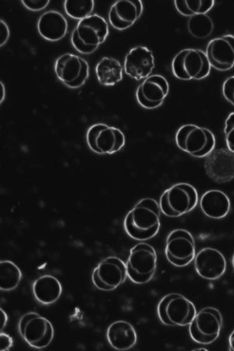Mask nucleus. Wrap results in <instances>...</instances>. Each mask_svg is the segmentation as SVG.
<instances>
[{"label": "nucleus", "mask_w": 234, "mask_h": 351, "mask_svg": "<svg viewBox=\"0 0 234 351\" xmlns=\"http://www.w3.org/2000/svg\"><path fill=\"white\" fill-rule=\"evenodd\" d=\"M187 29L193 37L205 40L213 34V21L207 14L192 16L187 21Z\"/></svg>", "instance_id": "27"}, {"label": "nucleus", "mask_w": 234, "mask_h": 351, "mask_svg": "<svg viewBox=\"0 0 234 351\" xmlns=\"http://www.w3.org/2000/svg\"><path fill=\"white\" fill-rule=\"evenodd\" d=\"M215 3V0H175L174 1L178 12L187 18L207 14L213 8Z\"/></svg>", "instance_id": "26"}, {"label": "nucleus", "mask_w": 234, "mask_h": 351, "mask_svg": "<svg viewBox=\"0 0 234 351\" xmlns=\"http://www.w3.org/2000/svg\"><path fill=\"white\" fill-rule=\"evenodd\" d=\"M8 322V316L3 308L0 309V330L3 331Z\"/></svg>", "instance_id": "34"}, {"label": "nucleus", "mask_w": 234, "mask_h": 351, "mask_svg": "<svg viewBox=\"0 0 234 351\" xmlns=\"http://www.w3.org/2000/svg\"><path fill=\"white\" fill-rule=\"evenodd\" d=\"M155 58L151 49L138 46L130 50L125 60V73L136 81L146 80L155 69Z\"/></svg>", "instance_id": "17"}, {"label": "nucleus", "mask_w": 234, "mask_h": 351, "mask_svg": "<svg viewBox=\"0 0 234 351\" xmlns=\"http://www.w3.org/2000/svg\"><path fill=\"white\" fill-rule=\"evenodd\" d=\"M169 92L170 85L166 77L153 75L144 80L137 88V101L144 109L154 110L161 107Z\"/></svg>", "instance_id": "14"}, {"label": "nucleus", "mask_w": 234, "mask_h": 351, "mask_svg": "<svg viewBox=\"0 0 234 351\" xmlns=\"http://www.w3.org/2000/svg\"><path fill=\"white\" fill-rule=\"evenodd\" d=\"M33 295L42 305H51L58 302L63 293L62 284L53 276L44 275L33 283Z\"/></svg>", "instance_id": "23"}, {"label": "nucleus", "mask_w": 234, "mask_h": 351, "mask_svg": "<svg viewBox=\"0 0 234 351\" xmlns=\"http://www.w3.org/2000/svg\"><path fill=\"white\" fill-rule=\"evenodd\" d=\"M222 91L227 101L234 106V76L228 77L224 82Z\"/></svg>", "instance_id": "30"}, {"label": "nucleus", "mask_w": 234, "mask_h": 351, "mask_svg": "<svg viewBox=\"0 0 234 351\" xmlns=\"http://www.w3.org/2000/svg\"><path fill=\"white\" fill-rule=\"evenodd\" d=\"M37 27L44 40L58 42L68 34V22L58 11L49 10L39 18Z\"/></svg>", "instance_id": "20"}, {"label": "nucleus", "mask_w": 234, "mask_h": 351, "mask_svg": "<svg viewBox=\"0 0 234 351\" xmlns=\"http://www.w3.org/2000/svg\"><path fill=\"white\" fill-rule=\"evenodd\" d=\"M175 138L177 147L194 158H206L216 147L214 134L209 129L196 125L181 126L177 130Z\"/></svg>", "instance_id": "4"}, {"label": "nucleus", "mask_w": 234, "mask_h": 351, "mask_svg": "<svg viewBox=\"0 0 234 351\" xmlns=\"http://www.w3.org/2000/svg\"><path fill=\"white\" fill-rule=\"evenodd\" d=\"M19 332L29 347L38 350L49 347L55 336L52 322L36 312H29L21 317Z\"/></svg>", "instance_id": "8"}, {"label": "nucleus", "mask_w": 234, "mask_h": 351, "mask_svg": "<svg viewBox=\"0 0 234 351\" xmlns=\"http://www.w3.org/2000/svg\"><path fill=\"white\" fill-rule=\"evenodd\" d=\"M94 8V0H66L64 3L66 14L75 20L87 19L92 15Z\"/></svg>", "instance_id": "28"}, {"label": "nucleus", "mask_w": 234, "mask_h": 351, "mask_svg": "<svg viewBox=\"0 0 234 351\" xmlns=\"http://www.w3.org/2000/svg\"><path fill=\"white\" fill-rule=\"evenodd\" d=\"M127 278L126 264L117 257L105 258L94 269L92 281L99 291H114L125 282Z\"/></svg>", "instance_id": "13"}, {"label": "nucleus", "mask_w": 234, "mask_h": 351, "mask_svg": "<svg viewBox=\"0 0 234 351\" xmlns=\"http://www.w3.org/2000/svg\"><path fill=\"white\" fill-rule=\"evenodd\" d=\"M161 213L159 204L155 199H141L125 217L126 233L135 241H149L159 232Z\"/></svg>", "instance_id": "1"}, {"label": "nucleus", "mask_w": 234, "mask_h": 351, "mask_svg": "<svg viewBox=\"0 0 234 351\" xmlns=\"http://www.w3.org/2000/svg\"><path fill=\"white\" fill-rule=\"evenodd\" d=\"M211 66L203 50L185 49L172 61V72L181 81L203 80L210 75Z\"/></svg>", "instance_id": "5"}, {"label": "nucleus", "mask_w": 234, "mask_h": 351, "mask_svg": "<svg viewBox=\"0 0 234 351\" xmlns=\"http://www.w3.org/2000/svg\"><path fill=\"white\" fill-rule=\"evenodd\" d=\"M10 36V29L7 23L1 19L0 21V47H3L7 44Z\"/></svg>", "instance_id": "32"}, {"label": "nucleus", "mask_w": 234, "mask_h": 351, "mask_svg": "<svg viewBox=\"0 0 234 351\" xmlns=\"http://www.w3.org/2000/svg\"><path fill=\"white\" fill-rule=\"evenodd\" d=\"M232 264H233V269H234V254L233 256Z\"/></svg>", "instance_id": "37"}, {"label": "nucleus", "mask_w": 234, "mask_h": 351, "mask_svg": "<svg viewBox=\"0 0 234 351\" xmlns=\"http://www.w3.org/2000/svg\"><path fill=\"white\" fill-rule=\"evenodd\" d=\"M111 347L116 350H128L135 346L138 335L135 327L124 320L116 321L109 326L107 333Z\"/></svg>", "instance_id": "22"}, {"label": "nucleus", "mask_w": 234, "mask_h": 351, "mask_svg": "<svg viewBox=\"0 0 234 351\" xmlns=\"http://www.w3.org/2000/svg\"><path fill=\"white\" fill-rule=\"evenodd\" d=\"M14 346V341L12 337L8 334L3 332L0 333V350L8 351Z\"/></svg>", "instance_id": "33"}, {"label": "nucleus", "mask_w": 234, "mask_h": 351, "mask_svg": "<svg viewBox=\"0 0 234 351\" xmlns=\"http://www.w3.org/2000/svg\"><path fill=\"white\" fill-rule=\"evenodd\" d=\"M49 3V0H22L21 1L25 8L34 12L46 9Z\"/></svg>", "instance_id": "31"}, {"label": "nucleus", "mask_w": 234, "mask_h": 351, "mask_svg": "<svg viewBox=\"0 0 234 351\" xmlns=\"http://www.w3.org/2000/svg\"><path fill=\"white\" fill-rule=\"evenodd\" d=\"M20 267L13 261L2 260L0 261V289L10 292L18 288L22 280Z\"/></svg>", "instance_id": "25"}, {"label": "nucleus", "mask_w": 234, "mask_h": 351, "mask_svg": "<svg viewBox=\"0 0 234 351\" xmlns=\"http://www.w3.org/2000/svg\"><path fill=\"white\" fill-rule=\"evenodd\" d=\"M124 68L119 60L113 58H103L96 65V73L100 84L114 86L122 80Z\"/></svg>", "instance_id": "24"}, {"label": "nucleus", "mask_w": 234, "mask_h": 351, "mask_svg": "<svg viewBox=\"0 0 234 351\" xmlns=\"http://www.w3.org/2000/svg\"><path fill=\"white\" fill-rule=\"evenodd\" d=\"M224 320L221 312L213 307L200 310L189 325V332L194 342L202 345L213 343L219 338Z\"/></svg>", "instance_id": "9"}, {"label": "nucleus", "mask_w": 234, "mask_h": 351, "mask_svg": "<svg viewBox=\"0 0 234 351\" xmlns=\"http://www.w3.org/2000/svg\"><path fill=\"white\" fill-rule=\"evenodd\" d=\"M89 149L100 155L114 154L125 147V133L118 128L103 123L94 124L89 128L86 134Z\"/></svg>", "instance_id": "10"}, {"label": "nucleus", "mask_w": 234, "mask_h": 351, "mask_svg": "<svg viewBox=\"0 0 234 351\" xmlns=\"http://www.w3.org/2000/svg\"><path fill=\"white\" fill-rule=\"evenodd\" d=\"M109 25L103 16L92 14L78 22L71 35L72 46L78 53L92 54L107 40Z\"/></svg>", "instance_id": "2"}, {"label": "nucleus", "mask_w": 234, "mask_h": 351, "mask_svg": "<svg viewBox=\"0 0 234 351\" xmlns=\"http://www.w3.org/2000/svg\"><path fill=\"white\" fill-rule=\"evenodd\" d=\"M229 345L230 350L234 351V330L231 332V336L229 337Z\"/></svg>", "instance_id": "35"}, {"label": "nucleus", "mask_w": 234, "mask_h": 351, "mask_svg": "<svg viewBox=\"0 0 234 351\" xmlns=\"http://www.w3.org/2000/svg\"><path fill=\"white\" fill-rule=\"evenodd\" d=\"M165 254L169 263L178 267L190 265L196 256V245L192 234L183 228L172 231L167 237Z\"/></svg>", "instance_id": "11"}, {"label": "nucleus", "mask_w": 234, "mask_h": 351, "mask_svg": "<svg viewBox=\"0 0 234 351\" xmlns=\"http://www.w3.org/2000/svg\"><path fill=\"white\" fill-rule=\"evenodd\" d=\"M54 71L58 80L66 87L80 88L89 77L87 61L73 53H64L55 60Z\"/></svg>", "instance_id": "12"}, {"label": "nucleus", "mask_w": 234, "mask_h": 351, "mask_svg": "<svg viewBox=\"0 0 234 351\" xmlns=\"http://www.w3.org/2000/svg\"><path fill=\"white\" fill-rule=\"evenodd\" d=\"M224 132L227 149L234 154V112L225 121Z\"/></svg>", "instance_id": "29"}, {"label": "nucleus", "mask_w": 234, "mask_h": 351, "mask_svg": "<svg viewBox=\"0 0 234 351\" xmlns=\"http://www.w3.org/2000/svg\"><path fill=\"white\" fill-rule=\"evenodd\" d=\"M211 68L220 71L231 70L234 66V36L226 35L213 38L205 51Z\"/></svg>", "instance_id": "18"}, {"label": "nucleus", "mask_w": 234, "mask_h": 351, "mask_svg": "<svg viewBox=\"0 0 234 351\" xmlns=\"http://www.w3.org/2000/svg\"><path fill=\"white\" fill-rule=\"evenodd\" d=\"M143 10L141 0H118L109 10V23L115 29L125 31L136 23Z\"/></svg>", "instance_id": "19"}, {"label": "nucleus", "mask_w": 234, "mask_h": 351, "mask_svg": "<svg viewBox=\"0 0 234 351\" xmlns=\"http://www.w3.org/2000/svg\"><path fill=\"white\" fill-rule=\"evenodd\" d=\"M198 204L197 189L187 182L177 183L167 189L159 199L161 214L168 218H179L188 214Z\"/></svg>", "instance_id": "3"}, {"label": "nucleus", "mask_w": 234, "mask_h": 351, "mask_svg": "<svg viewBox=\"0 0 234 351\" xmlns=\"http://www.w3.org/2000/svg\"><path fill=\"white\" fill-rule=\"evenodd\" d=\"M206 175L213 182L222 184L234 180V154L229 149H214L205 158Z\"/></svg>", "instance_id": "15"}, {"label": "nucleus", "mask_w": 234, "mask_h": 351, "mask_svg": "<svg viewBox=\"0 0 234 351\" xmlns=\"http://www.w3.org/2000/svg\"><path fill=\"white\" fill-rule=\"evenodd\" d=\"M194 269L200 278L215 281L225 274L226 260L219 250L205 247L195 256Z\"/></svg>", "instance_id": "16"}, {"label": "nucleus", "mask_w": 234, "mask_h": 351, "mask_svg": "<svg viewBox=\"0 0 234 351\" xmlns=\"http://www.w3.org/2000/svg\"><path fill=\"white\" fill-rule=\"evenodd\" d=\"M0 86H1V88H0V91H1V99H0V102L2 104L5 96V86L3 82H0Z\"/></svg>", "instance_id": "36"}, {"label": "nucleus", "mask_w": 234, "mask_h": 351, "mask_svg": "<svg viewBox=\"0 0 234 351\" xmlns=\"http://www.w3.org/2000/svg\"><path fill=\"white\" fill-rule=\"evenodd\" d=\"M200 208L208 218L220 220L229 215L231 202L229 197L224 192L211 189L205 193L200 198Z\"/></svg>", "instance_id": "21"}, {"label": "nucleus", "mask_w": 234, "mask_h": 351, "mask_svg": "<svg viewBox=\"0 0 234 351\" xmlns=\"http://www.w3.org/2000/svg\"><path fill=\"white\" fill-rule=\"evenodd\" d=\"M157 254L151 245L141 243L130 250L126 266L127 277L139 285L151 281L157 269Z\"/></svg>", "instance_id": "7"}, {"label": "nucleus", "mask_w": 234, "mask_h": 351, "mask_svg": "<svg viewBox=\"0 0 234 351\" xmlns=\"http://www.w3.org/2000/svg\"><path fill=\"white\" fill-rule=\"evenodd\" d=\"M159 321L166 326H187L197 314L195 305L183 295L170 293L160 300L158 308Z\"/></svg>", "instance_id": "6"}]
</instances>
